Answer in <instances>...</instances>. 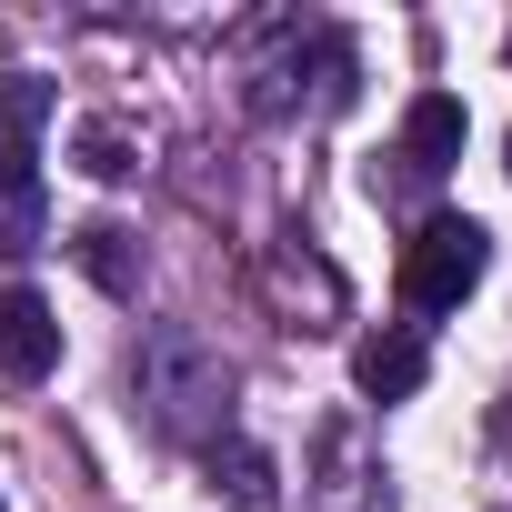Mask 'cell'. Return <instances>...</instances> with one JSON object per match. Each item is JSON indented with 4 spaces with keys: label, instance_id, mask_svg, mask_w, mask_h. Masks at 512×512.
Here are the masks:
<instances>
[{
    "label": "cell",
    "instance_id": "5",
    "mask_svg": "<svg viewBox=\"0 0 512 512\" xmlns=\"http://www.w3.org/2000/svg\"><path fill=\"white\" fill-rule=\"evenodd\" d=\"M0 372L11 382H51L61 372V322H51V302L41 292H0Z\"/></svg>",
    "mask_w": 512,
    "mask_h": 512
},
{
    "label": "cell",
    "instance_id": "3",
    "mask_svg": "<svg viewBox=\"0 0 512 512\" xmlns=\"http://www.w3.org/2000/svg\"><path fill=\"white\" fill-rule=\"evenodd\" d=\"M372 502H382V462H372L362 422L332 412L312 442V472H302V512H372Z\"/></svg>",
    "mask_w": 512,
    "mask_h": 512
},
{
    "label": "cell",
    "instance_id": "1",
    "mask_svg": "<svg viewBox=\"0 0 512 512\" xmlns=\"http://www.w3.org/2000/svg\"><path fill=\"white\" fill-rule=\"evenodd\" d=\"M131 402L171 442H221V422H231V362H221V342L191 332V322H151L141 352H131Z\"/></svg>",
    "mask_w": 512,
    "mask_h": 512
},
{
    "label": "cell",
    "instance_id": "6",
    "mask_svg": "<svg viewBox=\"0 0 512 512\" xmlns=\"http://www.w3.org/2000/svg\"><path fill=\"white\" fill-rule=\"evenodd\" d=\"M462 131H472V111H462L452 91H422V101L402 111V171H412V181H442V171L462 161Z\"/></svg>",
    "mask_w": 512,
    "mask_h": 512
},
{
    "label": "cell",
    "instance_id": "10",
    "mask_svg": "<svg viewBox=\"0 0 512 512\" xmlns=\"http://www.w3.org/2000/svg\"><path fill=\"white\" fill-rule=\"evenodd\" d=\"M41 231H51V201H41V181H0V262L41 251Z\"/></svg>",
    "mask_w": 512,
    "mask_h": 512
},
{
    "label": "cell",
    "instance_id": "4",
    "mask_svg": "<svg viewBox=\"0 0 512 512\" xmlns=\"http://www.w3.org/2000/svg\"><path fill=\"white\" fill-rule=\"evenodd\" d=\"M352 382H362V402H412V392L432 382V342H422L412 322H382V332H362Z\"/></svg>",
    "mask_w": 512,
    "mask_h": 512
},
{
    "label": "cell",
    "instance_id": "8",
    "mask_svg": "<svg viewBox=\"0 0 512 512\" xmlns=\"http://www.w3.org/2000/svg\"><path fill=\"white\" fill-rule=\"evenodd\" d=\"M201 472H211V492H221L231 512H272V502H282V472H272L262 442H211Z\"/></svg>",
    "mask_w": 512,
    "mask_h": 512
},
{
    "label": "cell",
    "instance_id": "2",
    "mask_svg": "<svg viewBox=\"0 0 512 512\" xmlns=\"http://www.w3.org/2000/svg\"><path fill=\"white\" fill-rule=\"evenodd\" d=\"M482 262H492V231H482L472 211H432V221L402 241V302H412V312H462L472 282H482Z\"/></svg>",
    "mask_w": 512,
    "mask_h": 512
},
{
    "label": "cell",
    "instance_id": "11",
    "mask_svg": "<svg viewBox=\"0 0 512 512\" xmlns=\"http://www.w3.org/2000/svg\"><path fill=\"white\" fill-rule=\"evenodd\" d=\"M71 151H81V171H91V181H131V171H141V151H131V131H121V121H81V131H71Z\"/></svg>",
    "mask_w": 512,
    "mask_h": 512
},
{
    "label": "cell",
    "instance_id": "9",
    "mask_svg": "<svg viewBox=\"0 0 512 512\" xmlns=\"http://www.w3.org/2000/svg\"><path fill=\"white\" fill-rule=\"evenodd\" d=\"M71 251H81V272H91L111 302H131V292H141V231H121V221H91Z\"/></svg>",
    "mask_w": 512,
    "mask_h": 512
},
{
    "label": "cell",
    "instance_id": "12",
    "mask_svg": "<svg viewBox=\"0 0 512 512\" xmlns=\"http://www.w3.org/2000/svg\"><path fill=\"white\" fill-rule=\"evenodd\" d=\"M502 171H512V141H502Z\"/></svg>",
    "mask_w": 512,
    "mask_h": 512
},
{
    "label": "cell",
    "instance_id": "7",
    "mask_svg": "<svg viewBox=\"0 0 512 512\" xmlns=\"http://www.w3.org/2000/svg\"><path fill=\"white\" fill-rule=\"evenodd\" d=\"M41 121H51V81L21 71L0 81V181H31V151H41Z\"/></svg>",
    "mask_w": 512,
    "mask_h": 512
}]
</instances>
